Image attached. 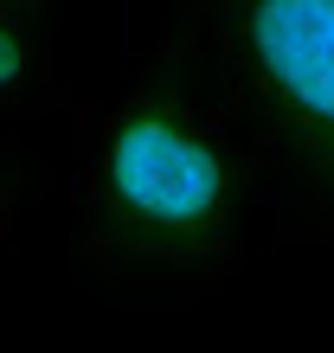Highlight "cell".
Masks as SVG:
<instances>
[{
    "instance_id": "cell-4",
    "label": "cell",
    "mask_w": 334,
    "mask_h": 353,
    "mask_svg": "<svg viewBox=\"0 0 334 353\" xmlns=\"http://www.w3.org/2000/svg\"><path fill=\"white\" fill-rule=\"evenodd\" d=\"M39 186H46L39 154L19 148V135H0V244L19 232V212L39 199Z\"/></svg>"
},
{
    "instance_id": "cell-5",
    "label": "cell",
    "mask_w": 334,
    "mask_h": 353,
    "mask_svg": "<svg viewBox=\"0 0 334 353\" xmlns=\"http://www.w3.org/2000/svg\"><path fill=\"white\" fill-rule=\"evenodd\" d=\"M32 7H46V13H58V7H65V0H32Z\"/></svg>"
},
{
    "instance_id": "cell-3",
    "label": "cell",
    "mask_w": 334,
    "mask_h": 353,
    "mask_svg": "<svg viewBox=\"0 0 334 353\" xmlns=\"http://www.w3.org/2000/svg\"><path fill=\"white\" fill-rule=\"evenodd\" d=\"M58 103H65V77H58L52 13L32 0H0V135L46 122Z\"/></svg>"
},
{
    "instance_id": "cell-1",
    "label": "cell",
    "mask_w": 334,
    "mask_h": 353,
    "mask_svg": "<svg viewBox=\"0 0 334 353\" xmlns=\"http://www.w3.org/2000/svg\"><path fill=\"white\" fill-rule=\"evenodd\" d=\"M244 161L193 84L155 65L71 110V251L97 289L219 296L244 270Z\"/></svg>"
},
{
    "instance_id": "cell-2",
    "label": "cell",
    "mask_w": 334,
    "mask_h": 353,
    "mask_svg": "<svg viewBox=\"0 0 334 353\" xmlns=\"http://www.w3.org/2000/svg\"><path fill=\"white\" fill-rule=\"evenodd\" d=\"M155 58L225 122L250 205L334 251V0H155Z\"/></svg>"
}]
</instances>
